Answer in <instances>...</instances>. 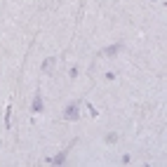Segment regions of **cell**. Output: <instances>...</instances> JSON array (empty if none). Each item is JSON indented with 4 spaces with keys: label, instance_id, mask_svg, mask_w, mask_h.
Listing matches in <instances>:
<instances>
[{
    "label": "cell",
    "instance_id": "277c9868",
    "mask_svg": "<svg viewBox=\"0 0 167 167\" xmlns=\"http://www.w3.org/2000/svg\"><path fill=\"white\" fill-rule=\"evenodd\" d=\"M118 50H120V45H111V47L101 50V54H106V56H113V54H118Z\"/></svg>",
    "mask_w": 167,
    "mask_h": 167
},
{
    "label": "cell",
    "instance_id": "5b68a950",
    "mask_svg": "<svg viewBox=\"0 0 167 167\" xmlns=\"http://www.w3.org/2000/svg\"><path fill=\"white\" fill-rule=\"evenodd\" d=\"M54 64H56V56H50V59H47V61L42 64V71H50L52 66H54Z\"/></svg>",
    "mask_w": 167,
    "mask_h": 167
},
{
    "label": "cell",
    "instance_id": "7a4b0ae2",
    "mask_svg": "<svg viewBox=\"0 0 167 167\" xmlns=\"http://www.w3.org/2000/svg\"><path fill=\"white\" fill-rule=\"evenodd\" d=\"M42 108H45V104H42V94L38 92V94L33 97V101H31V113H42Z\"/></svg>",
    "mask_w": 167,
    "mask_h": 167
},
{
    "label": "cell",
    "instance_id": "9c48e42d",
    "mask_svg": "<svg viewBox=\"0 0 167 167\" xmlns=\"http://www.w3.org/2000/svg\"><path fill=\"white\" fill-rule=\"evenodd\" d=\"M129 162H132V155L125 153V155H123V165H129Z\"/></svg>",
    "mask_w": 167,
    "mask_h": 167
},
{
    "label": "cell",
    "instance_id": "3957f363",
    "mask_svg": "<svg viewBox=\"0 0 167 167\" xmlns=\"http://www.w3.org/2000/svg\"><path fill=\"white\" fill-rule=\"evenodd\" d=\"M66 155H68V148L61 151L59 155H54V158H47V162H50V165H61V162H66Z\"/></svg>",
    "mask_w": 167,
    "mask_h": 167
},
{
    "label": "cell",
    "instance_id": "ba28073f",
    "mask_svg": "<svg viewBox=\"0 0 167 167\" xmlns=\"http://www.w3.org/2000/svg\"><path fill=\"white\" fill-rule=\"evenodd\" d=\"M106 144H115V141H118V134H106Z\"/></svg>",
    "mask_w": 167,
    "mask_h": 167
},
{
    "label": "cell",
    "instance_id": "8992f818",
    "mask_svg": "<svg viewBox=\"0 0 167 167\" xmlns=\"http://www.w3.org/2000/svg\"><path fill=\"white\" fill-rule=\"evenodd\" d=\"M78 75H80V68H78V66H73V68L68 71V78H71V80H75Z\"/></svg>",
    "mask_w": 167,
    "mask_h": 167
},
{
    "label": "cell",
    "instance_id": "6da1fadb",
    "mask_svg": "<svg viewBox=\"0 0 167 167\" xmlns=\"http://www.w3.org/2000/svg\"><path fill=\"white\" fill-rule=\"evenodd\" d=\"M78 118H80V104L73 101V104H68V106L64 108V120L73 123V120H78Z\"/></svg>",
    "mask_w": 167,
    "mask_h": 167
},
{
    "label": "cell",
    "instance_id": "52a82bcc",
    "mask_svg": "<svg viewBox=\"0 0 167 167\" xmlns=\"http://www.w3.org/2000/svg\"><path fill=\"white\" fill-rule=\"evenodd\" d=\"M10 118H12V106H7L5 111V127H10Z\"/></svg>",
    "mask_w": 167,
    "mask_h": 167
}]
</instances>
